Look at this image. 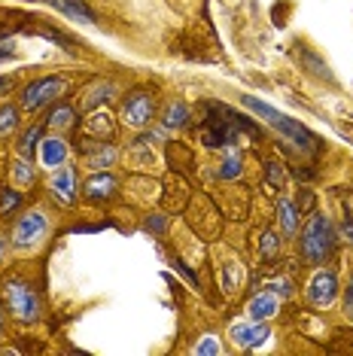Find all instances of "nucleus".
<instances>
[{
    "label": "nucleus",
    "mask_w": 353,
    "mask_h": 356,
    "mask_svg": "<svg viewBox=\"0 0 353 356\" xmlns=\"http://www.w3.org/2000/svg\"><path fill=\"white\" fill-rule=\"evenodd\" d=\"M15 122H19V113H15V107H0V137L13 134L15 131Z\"/></svg>",
    "instance_id": "dca6fc26"
},
{
    "label": "nucleus",
    "mask_w": 353,
    "mask_h": 356,
    "mask_svg": "<svg viewBox=\"0 0 353 356\" xmlns=\"http://www.w3.org/2000/svg\"><path fill=\"white\" fill-rule=\"evenodd\" d=\"M22 204V195L13 189H0V213H13L15 207Z\"/></svg>",
    "instance_id": "6ab92c4d"
},
{
    "label": "nucleus",
    "mask_w": 353,
    "mask_h": 356,
    "mask_svg": "<svg viewBox=\"0 0 353 356\" xmlns=\"http://www.w3.org/2000/svg\"><path fill=\"white\" fill-rule=\"evenodd\" d=\"M335 244V232H332V222H329V216L323 213H314L308 220L302 232V253L308 262H323L329 256V250Z\"/></svg>",
    "instance_id": "f257e3e1"
},
{
    "label": "nucleus",
    "mask_w": 353,
    "mask_h": 356,
    "mask_svg": "<svg viewBox=\"0 0 353 356\" xmlns=\"http://www.w3.org/2000/svg\"><path fill=\"white\" fill-rule=\"evenodd\" d=\"M113 189H116V180L110 174H98V177H92L85 186V195L92 198V201H101V198H110L113 195Z\"/></svg>",
    "instance_id": "4468645a"
},
{
    "label": "nucleus",
    "mask_w": 353,
    "mask_h": 356,
    "mask_svg": "<svg viewBox=\"0 0 353 356\" xmlns=\"http://www.w3.org/2000/svg\"><path fill=\"white\" fill-rule=\"evenodd\" d=\"M152 113H156V98L147 92V88H138V92H131L122 104V119L131 128H143L152 119Z\"/></svg>",
    "instance_id": "39448f33"
},
{
    "label": "nucleus",
    "mask_w": 353,
    "mask_h": 356,
    "mask_svg": "<svg viewBox=\"0 0 353 356\" xmlns=\"http://www.w3.org/2000/svg\"><path fill=\"white\" fill-rule=\"evenodd\" d=\"M52 192L64 201V204H70V201L76 198V174L70 165L58 168V174H55V180H52Z\"/></svg>",
    "instance_id": "9d476101"
},
{
    "label": "nucleus",
    "mask_w": 353,
    "mask_h": 356,
    "mask_svg": "<svg viewBox=\"0 0 353 356\" xmlns=\"http://www.w3.org/2000/svg\"><path fill=\"white\" fill-rule=\"evenodd\" d=\"M341 232H344V238H347V241H353V222H350V225H344Z\"/></svg>",
    "instance_id": "c756f323"
},
{
    "label": "nucleus",
    "mask_w": 353,
    "mask_h": 356,
    "mask_svg": "<svg viewBox=\"0 0 353 356\" xmlns=\"http://www.w3.org/2000/svg\"><path fill=\"white\" fill-rule=\"evenodd\" d=\"M6 55H13V46H0V58H6Z\"/></svg>",
    "instance_id": "7c9ffc66"
},
{
    "label": "nucleus",
    "mask_w": 353,
    "mask_h": 356,
    "mask_svg": "<svg viewBox=\"0 0 353 356\" xmlns=\"http://www.w3.org/2000/svg\"><path fill=\"white\" fill-rule=\"evenodd\" d=\"M149 229H156V232H162V229H165V222H162V220H149Z\"/></svg>",
    "instance_id": "c85d7f7f"
},
{
    "label": "nucleus",
    "mask_w": 353,
    "mask_h": 356,
    "mask_svg": "<svg viewBox=\"0 0 353 356\" xmlns=\"http://www.w3.org/2000/svg\"><path fill=\"white\" fill-rule=\"evenodd\" d=\"M344 307H347V314L353 317V283L347 286V298H344Z\"/></svg>",
    "instance_id": "bb28decb"
},
{
    "label": "nucleus",
    "mask_w": 353,
    "mask_h": 356,
    "mask_svg": "<svg viewBox=\"0 0 353 356\" xmlns=\"http://www.w3.org/2000/svg\"><path fill=\"white\" fill-rule=\"evenodd\" d=\"M10 86H13V76H0V95H3Z\"/></svg>",
    "instance_id": "cd10ccee"
},
{
    "label": "nucleus",
    "mask_w": 353,
    "mask_h": 356,
    "mask_svg": "<svg viewBox=\"0 0 353 356\" xmlns=\"http://www.w3.org/2000/svg\"><path fill=\"white\" fill-rule=\"evenodd\" d=\"M280 222H284V232L286 234H295L299 229V220H295V207L290 201H280Z\"/></svg>",
    "instance_id": "f3484780"
},
{
    "label": "nucleus",
    "mask_w": 353,
    "mask_h": 356,
    "mask_svg": "<svg viewBox=\"0 0 353 356\" xmlns=\"http://www.w3.org/2000/svg\"><path fill=\"white\" fill-rule=\"evenodd\" d=\"M37 137H40V131H37V128H31V131H28L25 137H22V156H34Z\"/></svg>",
    "instance_id": "4be33fe9"
},
{
    "label": "nucleus",
    "mask_w": 353,
    "mask_h": 356,
    "mask_svg": "<svg viewBox=\"0 0 353 356\" xmlns=\"http://www.w3.org/2000/svg\"><path fill=\"white\" fill-rule=\"evenodd\" d=\"M61 88H64V79L61 76H43V79H37V83H31L25 92H22V107H25V110L43 107L46 101L58 98Z\"/></svg>",
    "instance_id": "423d86ee"
},
{
    "label": "nucleus",
    "mask_w": 353,
    "mask_h": 356,
    "mask_svg": "<svg viewBox=\"0 0 353 356\" xmlns=\"http://www.w3.org/2000/svg\"><path fill=\"white\" fill-rule=\"evenodd\" d=\"M3 296H6V305H10V311H13V317H15V320H22V323L37 320L40 302H37V293L28 286V283H22V280L6 283Z\"/></svg>",
    "instance_id": "20e7f679"
},
{
    "label": "nucleus",
    "mask_w": 353,
    "mask_h": 356,
    "mask_svg": "<svg viewBox=\"0 0 353 356\" xmlns=\"http://www.w3.org/2000/svg\"><path fill=\"white\" fill-rule=\"evenodd\" d=\"M238 125L256 134L253 122H250V125L240 122V119H238L231 110H220L216 116H207L204 125H202V140H204V147L216 149V147H226V143H231V137H235V128H238Z\"/></svg>",
    "instance_id": "7ed1b4c3"
},
{
    "label": "nucleus",
    "mask_w": 353,
    "mask_h": 356,
    "mask_svg": "<svg viewBox=\"0 0 353 356\" xmlns=\"http://www.w3.org/2000/svg\"><path fill=\"white\" fill-rule=\"evenodd\" d=\"M15 177H19L22 183H31V180H34V174L28 171V161H19V165H15Z\"/></svg>",
    "instance_id": "a878e982"
},
{
    "label": "nucleus",
    "mask_w": 353,
    "mask_h": 356,
    "mask_svg": "<svg viewBox=\"0 0 353 356\" xmlns=\"http://www.w3.org/2000/svg\"><path fill=\"white\" fill-rule=\"evenodd\" d=\"M40 161L46 168H61L67 161V143L61 137H46L43 147H40Z\"/></svg>",
    "instance_id": "9b49d317"
},
{
    "label": "nucleus",
    "mask_w": 353,
    "mask_h": 356,
    "mask_svg": "<svg viewBox=\"0 0 353 356\" xmlns=\"http://www.w3.org/2000/svg\"><path fill=\"white\" fill-rule=\"evenodd\" d=\"M43 234H46V216L37 213V210H31L28 216H22V220H19L13 238H15V244H19V247H31V244H37Z\"/></svg>",
    "instance_id": "6e6552de"
},
{
    "label": "nucleus",
    "mask_w": 353,
    "mask_h": 356,
    "mask_svg": "<svg viewBox=\"0 0 353 356\" xmlns=\"http://www.w3.org/2000/svg\"><path fill=\"white\" fill-rule=\"evenodd\" d=\"M335 296H338V280H335V274L332 271H317L314 277H311V283H308L311 305L326 307V305L335 302Z\"/></svg>",
    "instance_id": "0eeeda50"
},
{
    "label": "nucleus",
    "mask_w": 353,
    "mask_h": 356,
    "mask_svg": "<svg viewBox=\"0 0 353 356\" xmlns=\"http://www.w3.org/2000/svg\"><path fill=\"white\" fill-rule=\"evenodd\" d=\"M277 307H280V298L274 293H262L250 302V317L253 320H268V317L277 314Z\"/></svg>",
    "instance_id": "ddd939ff"
},
{
    "label": "nucleus",
    "mask_w": 353,
    "mask_h": 356,
    "mask_svg": "<svg viewBox=\"0 0 353 356\" xmlns=\"http://www.w3.org/2000/svg\"><path fill=\"white\" fill-rule=\"evenodd\" d=\"M268 326L265 323H238L235 329H231V338H235V344L238 347H259V344H265L268 341Z\"/></svg>",
    "instance_id": "1a4fd4ad"
},
{
    "label": "nucleus",
    "mask_w": 353,
    "mask_h": 356,
    "mask_svg": "<svg viewBox=\"0 0 353 356\" xmlns=\"http://www.w3.org/2000/svg\"><path fill=\"white\" fill-rule=\"evenodd\" d=\"M238 174H240V159L235 156V152H229V156L222 159V165H220V177L231 180V177H238Z\"/></svg>",
    "instance_id": "aec40b11"
},
{
    "label": "nucleus",
    "mask_w": 353,
    "mask_h": 356,
    "mask_svg": "<svg viewBox=\"0 0 353 356\" xmlns=\"http://www.w3.org/2000/svg\"><path fill=\"white\" fill-rule=\"evenodd\" d=\"M268 180L274 183V189H284V171H280L277 161H268Z\"/></svg>",
    "instance_id": "393cba45"
},
{
    "label": "nucleus",
    "mask_w": 353,
    "mask_h": 356,
    "mask_svg": "<svg viewBox=\"0 0 353 356\" xmlns=\"http://www.w3.org/2000/svg\"><path fill=\"white\" fill-rule=\"evenodd\" d=\"M244 104H247V107H250L253 113H259V116L265 119V122H271V125H274L277 131H284L286 137H293L295 143H302V147H308V149H314V147H317V143H314L317 137L311 134L308 128L299 125V122H293V119H290V116H284V113H280V110L268 107V104H265V101H259V98H244Z\"/></svg>",
    "instance_id": "f03ea898"
},
{
    "label": "nucleus",
    "mask_w": 353,
    "mask_h": 356,
    "mask_svg": "<svg viewBox=\"0 0 353 356\" xmlns=\"http://www.w3.org/2000/svg\"><path fill=\"white\" fill-rule=\"evenodd\" d=\"M55 6H58L61 13L74 15V19H83V22H95V13L88 10V6L83 3V0H52Z\"/></svg>",
    "instance_id": "2eb2a0df"
},
{
    "label": "nucleus",
    "mask_w": 353,
    "mask_h": 356,
    "mask_svg": "<svg viewBox=\"0 0 353 356\" xmlns=\"http://www.w3.org/2000/svg\"><path fill=\"white\" fill-rule=\"evenodd\" d=\"M195 353H207V356H216V353H220V344H216L213 338L207 335V338H202V341L195 344Z\"/></svg>",
    "instance_id": "b1692460"
},
{
    "label": "nucleus",
    "mask_w": 353,
    "mask_h": 356,
    "mask_svg": "<svg viewBox=\"0 0 353 356\" xmlns=\"http://www.w3.org/2000/svg\"><path fill=\"white\" fill-rule=\"evenodd\" d=\"M165 125L167 128L186 125V107H183V104H171V107H167V116H165Z\"/></svg>",
    "instance_id": "a211bd4d"
},
{
    "label": "nucleus",
    "mask_w": 353,
    "mask_h": 356,
    "mask_svg": "<svg viewBox=\"0 0 353 356\" xmlns=\"http://www.w3.org/2000/svg\"><path fill=\"white\" fill-rule=\"evenodd\" d=\"M277 253V234L274 232H265V241H262V256L271 259Z\"/></svg>",
    "instance_id": "5701e85b"
},
{
    "label": "nucleus",
    "mask_w": 353,
    "mask_h": 356,
    "mask_svg": "<svg viewBox=\"0 0 353 356\" xmlns=\"http://www.w3.org/2000/svg\"><path fill=\"white\" fill-rule=\"evenodd\" d=\"M83 131L88 137H95V140H104V137L110 140V137H113V119H110V113L98 110V113H92V116H88V122H85Z\"/></svg>",
    "instance_id": "f8f14e48"
},
{
    "label": "nucleus",
    "mask_w": 353,
    "mask_h": 356,
    "mask_svg": "<svg viewBox=\"0 0 353 356\" xmlns=\"http://www.w3.org/2000/svg\"><path fill=\"white\" fill-rule=\"evenodd\" d=\"M70 119H74V110H70V107H58V110L52 113L49 125L52 128H64V125H70Z\"/></svg>",
    "instance_id": "412c9836"
}]
</instances>
